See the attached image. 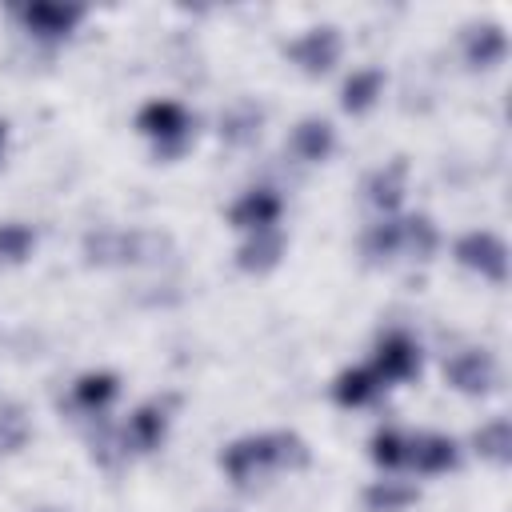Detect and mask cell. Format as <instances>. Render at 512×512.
<instances>
[{"label":"cell","mask_w":512,"mask_h":512,"mask_svg":"<svg viewBox=\"0 0 512 512\" xmlns=\"http://www.w3.org/2000/svg\"><path fill=\"white\" fill-rule=\"evenodd\" d=\"M308 464V444L296 432H260V436H240L220 452V468L232 484L248 488L272 472L284 468H304Z\"/></svg>","instance_id":"obj_1"},{"label":"cell","mask_w":512,"mask_h":512,"mask_svg":"<svg viewBox=\"0 0 512 512\" xmlns=\"http://www.w3.org/2000/svg\"><path fill=\"white\" fill-rule=\"evenodd\" d=\"M136 128L156 144L160 156H176V152H184V144H188L192 116H188V108L176 104V100H148V104L140 108V116H136Z\"/></svg>","instance_id":"obj_2"},{"label":"cell","mask_w":512,"mask_h":512,"mask_svg":"<svg viewBox=\"0 0 512 512\" xmlns=\"http://www.w3.org/2000/svg\"><path fill=\"white\" fill-rule=\"evenodd\" d=\"M372 372L384 380V384H404L420 372V344L404 332V328H388L380 340H376V352H372Z\"/></svg>","instance_id":"obj_3"},{"label":"cell","mask_w":512,"mask_h":512,"mask_svg":"<svg viewBox=\"0 0 512 512\" xmlns=\"http://www.w3.org/2000/svg\"><path fill=\"white\" fill-rule=\"evenodd\" d=\"M456 260L476 272L480 280H492V284H504L508 276V248L496 232H468L456 240Z\"/></svg>","instance_id":"obj_4"},{"label":"cell","mask_w":512,"mask_h":512,"mask_svg":"<svg viewBox=\"0 0 512 512\" xmlns=\"http://www.w3.org/2000/svg\"><path fill=\"white\" fill-rule=\"evenodd\" d=\"M280 212H284V200H280V192L260 184V188H248V192H240V196L232 200V208H228V220H232V228H240V232L248 236V232L280 228Z\"/></svg>","instance_id":"obj_5"},{"label":"cell","mask_w":512,"mask_h":512,"mask_svg":"<svg viewBox=\"0 0 512 512\" xmlns=\"http://www.w3.org/2000/svg\"><path fill=\"white\" fill-rule=\"evenodd\" d=\"M460 464V444L448 432H416L408 436V468L420 476H444Z\"/></svg>","instance_id":"obj_6"},{"label":"cell","mask_w":512,"mask_h":512,"mask_svg":"<svg viewBox=\"0 0 512 512\" xmlns=\"http://www.w3.org/2000/svg\"><path fill=\"white\" fill-rule=\"evenodd\" d=\"M340 32L336 28H308V32H300L292 44H288V56L296 60V68H304L308 76H320V72H328L336 60H340Z\"/></svg>","instance_id":"obj_7"},{"label":"cell","mask_w":512,"mask_h":512,"mask_svg":"<svg viewBox=\"0 0 512 512\" xmlns=\"http://www.w3.org/2000/svg\"><path fill=\"white\" fill-rule=\"evenodd\" d=\"M444 376L452 380V388H460L468 396H480L496 384V360L484 348H460L444 360Z\"/></svg>","instance_id":"obj_8"},{"label":"cell","mask_w":512,"mask_h":512,"mask_svg":"<svg viewBox=\"0 0 512 512\" xmlns=\"http://www.w3.org/2000/svg\"><path fill=\"white\" fill-rule=\"evenodd\" d=\"M164 432H168V408L160 400H152L128 416V424L120 428V444H124V452H152V448H160Z\"/></svg>","instance_id":"obj_9"},{"label":"cell","mask_w":512,"mask_h":512,"mask_svg":"<svg viewBox=\"0 0 512 512\" xmlns=\"http://www.w3.org/2000/svg\"><path fill=\"white\" fill-rule=\"evenodd\" d=\"M404 188H408V168L396 160V164H380V168H372L368 176H364V200L380 212V216H392L396 208H400V200H404Z\"/></svg>","instance_id":"obj_10"},{"label":"cell","mask_w":512,"mask_h":512,"mask_svg":"<svg viewBox=\"0 0 512 512\" xmlns=\"http://www.w3.org/2000/svg\"><path fill=\"white\" fill-rule=\"evenodd\" d=\"M384 388H388V384L372 372V364H356V368H344V372L336 376L332 400H336L340 408H368V404L380 400Z\"/></svg>","instance_id":"obj_11"},{"label":"cell","mask_w":512,"mask_h":512,"mask_svg":"<svg viewBox=\"0 0 512 512\" xmlns=\"http://www.w3.org/2000/svg\"><path fill=\"white\" fill-rule=\"evenodd\" d=\"M288 148H292V156H300L304 164H320V160L332 156V148H336V132H332L328 120H320V116H304V120L292 128Z\"/></svg>","instance_id":"obj_12"},{"label":"cell","mask_w":512,"mask_h":512,"mask_svg":"<svg viewBox=\"0 0 512 512\" xmlns=\"http://www.w3.org/2000/svg\"><path fill=\"white\" fill-rule=\"evenodd\" d=\"M120 396V380L112 372H84L76 384H72V408L84 412V416H104L112 408V400Z\"/></svg>","instance_id":"obj_13"},{"label":"cell","mask_w":512,"mask_h":512,"mask_svg":"<svg viewBox=\"0 0 512 512\" xmlns=\"http://www.w3.org/2000/svg\"><path fill=\"white\" fill-rule=\"evenodd\" d=\"M284 256V232L280 228H264V232H248L240 252H236V264L244 272H268L276 268Z\"/></svg>","instance_id":"obj_14"},{"label":"cell","mask_w":512,"mask_h":512,"mask_svg":"<svg viewBox=\"0 0 512 512\" xmlns=\"http://www.w3.org/2000/svg\"><path fill=\"white\" fill-rule=\"evenodd\" d=\"M24 28L40 40H60L72 32V24L80 20V8H64V4H32L20 12Z\"/></svg>","instance_id":"obj_15"},{"label":"cell","mask_w":512,"mask_h":512,"mask_svg":"<svg viewBox=\"0 0 512 512\" xmlns=\"http://www.w3.org/2000/svg\"><path fill=\"white\" fill-rule=\"evenodd\" d=\"M380 96H384V76H380V68H356V72L344 80V88H340V104H344V112H352V116L368 112Z\"/></svg>","instance_id":"obj_16"},{"label":"cell","mask_w":512,"mask_h":512,"mask_svg":"<svg viewBox=\"0 0 512 512\" xmlns=\"http://www.w3.org/2000/svg\"><path fill=\"white\" fill-rule=\"evenodd\" d=\"M416 500V484L400 480V476H380L364 488V508L368 512H404Z\"/></svg>","instance_id":"obj_17"},{"label":"cell","mask_w":512,"mask_h":512,"mask_svg":"<svg viewBox=\"0 0 512 512\" xmlns=\"http://www.w3.org/2000/svg\"><path fill=\"white\" fill-rule=\"evenodd\" d=\"M368 456H372L384 472L408 468V432H400V428H376L372 440H368Z\"/></svg>","instance_id":"obj_18"},{"label":"cell","mask_w":512,"mask_h":512,"mask_svg":"<svg viewBox=\"0 0 512 512\" xmlns=\"http://www.w3.org/2000/svg\"><path fill=\"white\" fill-rule=\"evenodd\" d=\"M364 256H372V260H396V256H404V232H400V220L396 216H380L364 232Z\"/></svg>","instance_id":"obj_19"},{"label":"cell","mask_w":512,"mask_h":512,"mask_svg":"<svg viewBox=\"0 0 512 512\" xmlns=\"http://www.w3.org/2000/svg\"><path fill=\"white\" fill-rule=\"evenodd\" d=\"M400 232H404V256L408 260H428L440 248V232L428 216H404Z\"/></svg>","instance_id":"obj_20"},{"label":"cell","mask_w":512,"mask_h":512,"mask_svg":"<svg viewBox=\"0 0 512 512\" xmlns=\"http://www.w3.org/2000/svg\"><path fill=\"white\" fill-rule=\"evenodd\" d=\"M220 136H224L228 144H252V140L260 136V108H252V104L228 108V112L220 116Z\"/></svg>","instance_id":"obj_21"},{"label":"cell","mask_w":512,"mask_h":512,"mask_svg":"<svg viewBox=\"0 0 512 512\" xmlns=\"http://www.w3.org/2000/svg\"><path fill=\"white\" fill-rule=\"evenodd\" d=\"M472 444H476V452H480V456H488V460L504 464V460H508V448H512L508 420H504V416H496V420L480 424V428H476V436H472Z\"/></svg>","instance_id":"obj_22"},{"label":"cell","mask_w":512,"mask_h":512,"mask_svg":"<svg viewBox=\"0 0 512 512\" xmlns=\"http://www.w3.org/2000/svg\"><path fill=\"white\" fill-rule=\"evenodd\" d=\"M36 248V232L20 220H4L0 224V260L4 264H20L28 252Z\"/></svg>","instance_id":"obj_23"},{"label":"cell","mask_w":512,"mask_h":512,"mask_svg":"<svg viewBox=\"0 0 512 512\" xmlns=\"http://www.w3.org/2000/svg\"><path fill=\"white\" fill-rule=\"evenodd\" d=\"M500 56H504V36L496 28H484V32L468 36V60L472 64H496Z\"/></svg>","instance_id":"obj_24"},{"label":"cell","mask_w":512,"mask_h":512,"mask_svg":"<svg viewBox=\"0 0 512 512\" xmlns=\"http://www.w3.org/2000/svg\"><path fill=\"white\" fill-rule=\"evenodd\" d=\"M24 436H28L24 416H20L16 408H4V412H0V452L20 448V444H24Z\"/></svg>","instance_id":"obj_25"},{"label":"cell","mask_w":512,"mask_h":512,"mask_svg":"<svg viewBox=\"0 0 512 512\" xmlns=\"http://www.w3.org/2000/svg\"><path fill=\"white\" fill-rule=\"evenodd\" d=\"M4 136H8V132H4V124H0V152H4Z\"/></svg>","instance_id":"obj_26"},{"label":"cell","mask_w":512,"mask_h":512,"mask_svg":"<svg viewBox=\"0 0 512 512\" xmlns=\"http://www.w3.org/2000/svg\"><path fill=\"white\" fill-rule=\"evenodd\" d=\"M40 512H60V508H40Z\"/></svg>","instance_id":"obj_27"}]
</instances>
